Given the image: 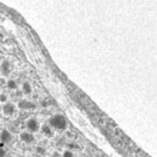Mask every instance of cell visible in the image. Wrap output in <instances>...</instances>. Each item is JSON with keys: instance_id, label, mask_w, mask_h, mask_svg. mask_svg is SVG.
Wrapping results in <instances>:
<instances>
[{"instance_id": "9", "label": "cell", "mask_w": 157, "mask_h": 157, "mask_svg": "<svg viewBox=\"0 0 157 157\" xmlns=\"http://www.w3.org/2000/svg\"><path fill=\"white\" fill-rule=\"evenodd\" d=\"M41 132H42V134L45 135V136H48V137H51L52 134H54V132H52V128H51L49 124H43L41 129H40Z\"/></svg>"}, {"instance_id": "15", "label": "cell", "mask_w": 157, "mask_h": 157, "mask_svg": "<svg viewBox=\"0 0 157 157\" xmlns=\"http://www.w3.org/2000/svg\"><path fill=\"white\" fill-rule=\"evenodd\" d=\"M67 147H69L70 150H72V149H77V148H78V144H73V143H71V144H67Z\"/></svg>"}, {"instance_id": "10", "label": "cell", "mask_w": 157, "mask_h": 157, "mask_svg": "<svg viewBox=\"0 0 157 157\" xmlns=\"http://www.w3.org/2000/svg\"><path fill=\"white\" fill-rule=\"evenodd\" d=\"M7 87H8V90H17V83L14 80V79H8L7 80Z\"/></svg>"}, {"instance_id": "1", "label": "cell", "mask_w": 157, "mask_h": 157, "mask_svg": "<svg viewBox=\"0 0 157 157\" xmlns=\"http://www.w3.org/2000/svg\"><path fill=\"white\" fill-rule=\"evenodd\" d=\"M49 126L56 130H64L67 127V121L62 114H54L49 119Z\"/></svg>"}, {"instance_id": "13", "label": "cell", "mask_w": 157, "mask_h": 157, "mask_svg": "<svg viewBox=\"0 0 157 157\" xmlns=\"http://www.w3.org/2000/svg\"><path fill=\"white\" fill-rule=\"evenodd\" d=\"M6 156V149L4 148V144H0V157Z\"/></svg>"}, {"instance_id": "2", "label": "cell", "mask_w": 157, "mask_h": 157, "mask_svg": "<svg viewBox=\"0 0 157 157\" xmlns=\"http://www.w3.org/2000/svg\"><path fill=\"white\" fill-rule=\"evenodd\" d=\"M26 128H27V132L34 134V133L39 132L40 129H41V124H40V122L37 121V119L30 118V119H28L27 122H26Z\"/></svg>"}, {"instance_id": "11", "label": "cell", "mask_w": 157, "mask_h": 157, "mask_svg": "<svg viewBox=\"0 0 157 157\" xmlns=\"http://www.w3.org/2000/svg\"><path fill=\"white\" fill-rule=\"evenodd\" d=\"M6 102H8V95L6 93H0V104L4 105Z\"/></svg>"}, {"instance_id": "6", "label": "cell", "mask_w": 157, "mask_h": 157, "mask_svg": "<svg viewBox=\"0 0 157 157\" xmlns=\"http://www.w3.org/2000/svg\"><path fill=\"white\" fill-rule=\"evenodd\" d=\"M12 134L8 132V130H1V133H0V141H1V144H7V143H10L12 141Z\"/></svg>"}, {"instance_id": "7", "label": "cell", "mask_w": 157, "mask_h": 157, "mask_svg": "<svg viewBox=\"0 0 157 157\" xmlns=\"http://www.w3.org/2000/svg\"><path fill=\"white\" fill-rule=\"evenodd\" d=\"M0 72L2 76H8L11 73V63L8 61H2L0 64Z\"/></svg>"}, {"instance_id": "17", "label": "cell", "mask_w": 157, "mask_h": 157, "mask_svg": "<svg viewBox=\"0 0 157 157\" xmlns=\"http://www.w3.org/2000/svg\"><path fill=\"white\" fill-rule=\"evenodd\" d=\"M1 109H2V105L0 104V112H1Z\"/></svg>"}, {"instance_id": "14", "label": "cell", "mask_w": 157, "mask_h": 157, "mask_svg": "<svg viewBox=\"0 0 157 157\" xmlns=\"http://www.w3.org/2000/svg\"><path fill=\"white\" fill-rule=\"evenodd\" d=\"M36 151L39 152V154H44V152H45V149L43 148V147L39 146V147H36Z\"/></svg>"}, {"instance_id": "4", "label": "cell", "mask_w": 157, "mask_h": 157, "mask_svg": "<svg viewBox=\"0 0 157 157\" xmlns=\"http://www.w3.org/2000/svg\"><path fill=\"white\" fill-rule=\"evenodd\" d=\"M17 107H19L20 109L30 111V109H35V108H36V105L34 104L33 101L27 100V99H22V100L19 101V104H17Z\"/></svg>"}, {"instance_id": "3", "label": "cell", "mask_w": 157, "mask_h": 157, "mask_svg": "<svg viewBox=\"0 0 157 157\" xmlns=\"http://www.w3.org/2000/svg\"><path fill=\"white\" fill-rule=\"evenodd\" d=\"M17 111V106L13 104V102H6L2 105V109H1V112L4 113V115L6 117H12L14 113Z\"/></svg>"}, {"instance_id": "8", "label": "cell", "mask_w": 157, "mask_h": 157, "mask_svg": "<svg viewBox=\"0 0 157 157\" xmlns=\"http://www.w3.org/2000/svg\"><path fill=\"white\" fill-rule=\"evenodd\" d=\"M21 92L23 94L28 95L33 92V87H32V84L29 82H23L22 85H21Z\"/></svg>"}, {"instance_id": "12", "label": "cell", "mask_w": 157, "mask_h": 157, "mask_svg": "<svg viewBox=\"0 0 157 157\" xmlns=\"http://www.w3.org/2000/svg\"><path fill=\"white\" fill-rule=\"evenodd\" d=\"M62 157H75V155H73L72 150H70V149H65V150L62 152Z\"/></svg>"}, {"instance_id": "5", "label": "cell", "mask_w": 157, "mask_h": 157, "mask_svg": "<svg viewBox=\"0 0 157 157\" xmlns=\"http://www.w3.org/2000/svg\"><path fill=\"white\" fill-rule=\"evenodd\" d=\"M20 140L26 144H30L35 141V137H34V134L29 133V132H22L20 134Z\"/></svg>"}, {"instance_id": "16", "label": "cell", "mask_w": 157, "mask_h": 157, "mask_svg": "<svg viewBox=\"0 0 157 157\" xmlns=\"http://www.w3.org/2000/svg\"><path fill=\"white\" fill-rule=\"evenodd\" d=\"M41 106L47 107V106H48V102H47L45 100H42V101H41Z\"/></svg>"}]
</instances>
